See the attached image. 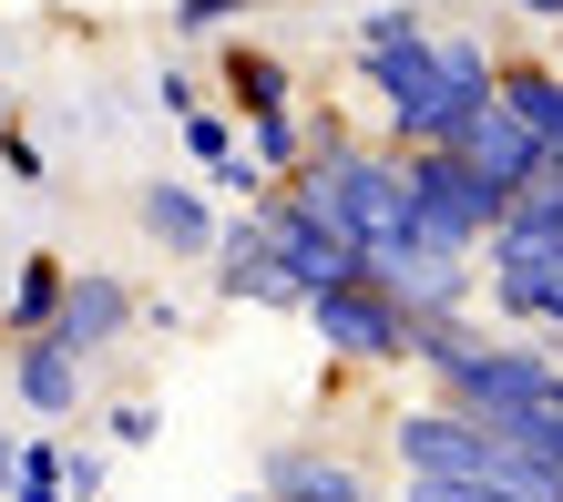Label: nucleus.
I'll return each mask as SVG.
<instances>
[{
    "label": "nucleus",
    "mask_w": 563,
    "mask_h": 502,
    "mask_svg": "<svg viewBox=\"0 0 563 502\" xmlns=\"http://www.w3.org/2000/svg\"><path fill=\"white\" fill-rule=\"evenodd\" d=\"M358 73L369 92L389 103V154H451L461 144V113L451 103V73H441V31L400 0H379V11H358Z\"/></svg>",
    "instance_id": "nucleus-1"
},
{
    "label": "nucleus",
    "mask_w": 563,
    "mask_h": 502,
    "mask_svg": "<svg viewBox=\"0 0 563 502\" xmlns=\"http://www.w3.org/2000/svg\"><path fill=\"white\" fill-rule=\"evenodd\" d=\"M410 359L430 370V390H441L451 411H472V421H492V430L533 421L543 400L563 390L553 349H492L472 318H420V328H410Z\"/></svg>",
    "instance_id": "nucleus-2"
},
{
    "label": "nucleus",
    "mask_w": 563,
    "mask_h": 502,
    "mask_svg": "<svg viewBox=\"0 0 563 502\" xmlns=\"http://www.w3.org/2000/svg\"><path fill=\"white\" fill-rule=\"evenodd\" d=\"M389 451H400L410 482H482V492H522V502H563L553 472H533L492 421L451 411V400H430V411H400L389 421Z\"/></svg>",
    "instance_id": "nucleus-3"
},
{
    "label": "nucleus",
    "mask_w": 563,
    "mask_h": 502,
    "mask_svg": "<svg viewBox=\"0 0 563 502\" xmlns=\"http://www.w3.org/2000/svg\"><path fill=\"white\" fill-rule=\"evenodd\" d=\"M503 216H512V195L492 185L482 164H461V154H410V237L482 257Z\"/></svg>",
    "instance_id": "nucleus-4"
},
{
    "label": "nucleus",
    "mask_w": 563,
    "mask_h": 502,
    "mask_svg": "<svg viewBox=\"0 0 563 502\" xmlns=\"http://www.w3.org/2000/svg\"><path fill=\"white\" fill-rule=\"evenodd\" d=\"M308 328H318V349H328V359H358V370H389V359H410V308H400L379 277L308 297Z\"/></svg>",
    "instance_id": "nucleus-5"
},
{
    "label": "nucleus",
    "mask_w": 563,
    "mask_h": 502,
    "mask_svg": "<svg viewBox=\"0 0 563 502\" xmlns=\"http://www.w3.org/2000/svg\"><path fill=\"white\" fill-rule=\"evenodd\" d=\"M482 287L492 308H503L512 328H543V339H563V237H492L482 247Z\"/></svg>",
    "instance_id": "nucleus-6"
},
{
    "label": "nucleus",
    "mask_w": 563,
    "mask_h": 502,
    "mask_svg": "<svg viewBox=\"0 0 563 502\" xmlns=\"http://www.w3.org/2000/svg\"><path fill=\"white\" fill-rule=\"evenodd\" d=\"M256 216L277 226V266H287L297 308H308V297H328V287H358V277H369V257H358V247L339 237V226H328V216L308 206V195H287V185H277Z\"/></svg>",
    "instance_id": "nucleus-7"
},
{
    "label": "nucleus",
    "mask_w": 563,
    "mask_h": 502,
    "mask_svg": "<svg viewBox=\"0 0 563 502\" xmlns=\"http://www.w3.org/2000/svg\"><path fill=\"white\" fill-rule=\"evenodd\" d=\"M451 154H461V164H482V175L503 185V195H522V185H543V175H553V154H543V133L522 123L512 103H482L472 123H461V144H451Z\"/></svg>",
    "instance_id": "nucleus-8"
},
{
    "label": "nucleus",
    "mask_w": 563,
    "mask_h": 502,
    "mask_svg": "<svg viewBox=\"0 0 563 502\" xmlns=\"http://www.w3.org/2000/svg\"><path fill=\"white\" fill-rule=\"evenodd\" d=\"M216 287H225V297H256V308H297L287 266H277V226L256 216V206L216 237Z\"/></svg>",
    "instance_id": "nucleus-9"
},
{
    "label": "nucleus",
    "mask_w": 563,
    "mask_h": 502,
    "mask_svg": "<svg viewBox=\"0 0 563 502\" xmlns=\"http://www.w3.org/2000/svg\"><path fill=\"white\" fill-rule=\"evenodd\" d=\"M123 328H134V287H123L113 266H73V297H62V328H52V339L73 349V359H103Z\"/></svg>",
    "instance_id": "nucleus-10"
},
{
    "label": "nucleus",
    "mask_w": 563,
    "mask_h": 502,
    "mask_svg": "<svg viewBox=\"0 0 563 502\" xmlns=\"http://www.w3.org/2000/svg\"><path fill=\"white\" fill-rule=\"evenodd\" d=\"M267 502H379L369 482H358V461H339V451H277L267 461Z\"/></svg>",
    "instance_id": "nucleus-11"
},
{
    "label": "nucleus",
    "mask_w": 563,
    "mask_h": 502,
    "mask_svg": "<svg viewBox=\"0 0 563 502\" xmlns=\"http://www.w3.org/2000/svg\"><path fill=\"white\" fill-rule=\"evenodd\" d=\"M134 216H144V237H154L164 257H216V237H225L195 185H144V206H134Z\"/></svg>",
    "instance_id": "nucleus-12"
},
{
    "label": "nucleus",
    "mask_w": 563,
    "mask_h": 502,
    "mask_svg": "<svg viewBox=\"0 0 563 502\" xmlns=\"http://www.w3.org/2000/svg\"><path fill=\"white\" fill-rule=\"evenodd\" d=\"M216 83H225V113H297V83H287V62L277 52H256V42H236V52H225L216 62Z\"/></svg>",
    "instance_id": "nucleus-13"
},
{
    "label": "nucleus",
    "mask_w": 563,
    "mask_h": 502,
    "mask_svg": "<svg viewBox=\"0 0 563 502\" xmlns=\"http://www.w3.org/2000/svg\"><path fill=\"white\" fill-rule=\"evenodd\" d=\"M11 380H21V400H31L42 421H73V400H82V359L62 349V339H21Z\"/></svg>",
    "instance_id": "nucleus-14"
},
{
    "label": "nucleus",
    "mask_w": 563,
    "mask_h": 502,
    "mask_svg": "<svg viewBox=\"0 0 563 502\" xmlns=\"http://www.w3.org/2000/svg\"><path fill=\"white\" fill-rule=\"evenodd\" d=\"M62 297H73V266H62V257H31L21 277H11L0 328H11V339H52V328H62Z\"/></svg>",
    "instance_id": "nucleus-15"
},
{
    "label": "nucleus",
    "mask_w": 563,
    "mask_h": 502,
    "mask_svg": "<svg viewBox=\"0 0 563 502\" xmlns=\"http://www.w3.org/2000/svg\"><path fill=\"white\" fill-rule=\"evenodd\" d=\"M441 73H451V103H461V113L503 103V62H492L472 31H441Z\"/></svg>",
    "instance_id": "nucleus-16"
},
{
    "label": "nucleus",
    "mask_w": 563,
    "mask_h": 502,
    "mask_svg": "<svg viewBox=\"0 0 563 502\" xmlns=\"http://www.w3.org/2000/svg\"><path fill=\"white\" fill-rule=\"evenodd\" d=\"M246 164H256L267 185H287L297 164H308V123H297V113H256V123H246Z\"/></svg>",
    "instance_id": "nucleus-17"
},
{
    "label": "nucleus",
    "mask_w": 563,
    "mask_h": 502,
    "mask_svg": "<svg viewBox=\"0 0 563 502\" xmlns=\"http://www.w3.org/2000/svg\"><path fill=\"white\" fill-rule=\"evenodd\" d=\"M503 441H512L522 461H533V472H553V482H563V390L543 400V411H533V421H512V430H503Z\"/></svg>",
    "instance_id": "nucleus-18"
},
{
    "label": "nucleus",
    "mask_w": 563,
    "mask_h": 502,
    "mask_svg": "<svg viewBox=\"0 0 563 502\" xmlns=\"http://www.w3.org/2000/svg\"><path fill=\"white\" fill-rule=\"evenodd\" d=\"M185 154L206 164V175H225V164H236V123H225L216 103H206V113H185Z\"/></svg>",
    "instance_id": "nucleus-19"
},
{
    "label": "nucleus",
    "mask_w": 563,
    "mask_h": 502,
    "mask_svg": "<svg viewBox=\"0 0 563 502\" xmlns=\"http://www.w3.org/2000/svg\"><path fill=\"white\" fill-rule=\"evenodd\" d=\"M11 502H73V492H62V441H31V451H21Z\"/></svg>",
    "instance_id": "nucleus-20"
},
{
    "label": "nucleus",
    "mask_w": 563,
    "mask_h": 502,
    "mask_svg": "<svg viewBox=\"0 0 563 502\" xmlns=\"http://www.w3.org/2000/svg\"><path fill=\"white\" fill-rule=\"evenodd\" d=\"M225 21H246V0H175V11H164V31H175V42H216Z\"/></svg>",
    "instance_id": "nucleus-21"
},
{
    "label": "nucleus",
    "mask_w": 563,
    "mask_h": 502,
    "mask_svg": "<svg viewBox=\"0 0 563 502\" xmlns=\"http://www.w3.org/2000/svg\"><path fill=\"white\" fill-rule=\"evenodd\" d=\"M103 441H113V451H144V441H154V411H144V400H123V411L103 421Z\"/></svg>",
    "instance_id": "nucleus-22"
},
{
    "label": "nucleus",
    "mask_w": 563,
    "mask_h": 502,
    "mask_svg": "<svg viewBox=\"0 0 563 502\" xmlns=\"http://www.w3.org/2000/svg\"><path fill=\"white\" fill-rule=\"evenodd\" d=\"M400 502H522V492H482V482H410Z\"/></svg>",
    "instance_id": "nucleus-23"
},
{
    "label": "nucleus",
    "mask_w": 563,
    "mask_h": 502,
    "mask_svg": "<svg viewBox=\"0 0 563 502\" xmlns=\"http://www.w3.org/2000/svg\"><path fill=\"white\" fill-rule=\"evenodd\" d=\"M62 492H73V502L103 492V451H62Z\"/></svg>",
    "instance_id": "nucleus-24"
},
{
    "label": "nucleus",
    "mask_w": 563,
    "mask_h": 502,
    "mask_svg": "<svg viewBox=\"0 0 563 502\" xmlns=\"http://www.w3.org/2000/svg\"><path fill=\"white\" fill-rule=\"evenodd\" d=\"M154 103H175V113H206V103H195V73H185V62H164V73H154Z\"/></svg>",
    "instance_id": "nucleus-25"
},
{
    "label": "nucleus",
    "mask_w": 563,
    "mask_h": 502,
    "mask_svg": "<svg viewBox=\"0 0 563 502\" xmlns=\"http://www.w3.org/2000/svg\"><path fill=\"white\" fill-rule=\"evenodd\" d=\"M0 164H11L21 185H42V144H31V133H0Z\"/></svg>",
    "instance_id": "nucleus-26"
},
{
    "label": "nucleus",
    "mask_w": 563,
    "mask_h": 502,
    "mask_svg": "<svg viewBox=\"0 0 563 502\" xmlns=\"http://www.w3.org/2000/svg\"><path fill=\"white\" fill-rule=\"evenodd\" d=\"M512 11H522V21H563V0H512Z\"/></svg>",
    "instance_id": "nucleus-27"
},
{
    "label": "nucleus",
    "mask_w": 563,
    "mask_h": 502,
    "mask_svg": "<svg viewBox=\"0 0 563 502\" xmlns=\"http://www.w3.org/2000/svg\"><path fill=\"white\" fill-rule=\"evenodd\" d=\"M11 482H21V451H11V441H0V492H11Z\"/></svg>",
    "instance_id": "nucleus-28"
},
{
    "label": "nucleus",
    "mask_w": 563,
    "mask_h": 502,
    "mask_svg": "<svg viewBox=\"0 0 563 502\" xmlns=\"http://www.w3.org/2000/svg\"><path fill=\"white\" fill-rule=\"evenodd\" d=\"M543 349H553V370H563V339H543Z\"/></svg>",
    "instance_id": "nucleus-29"
}]
</instances>
